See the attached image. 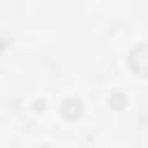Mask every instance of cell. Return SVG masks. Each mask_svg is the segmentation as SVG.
Here are the masks:
<instances>
[{
  "mask_svg": "<svg viewBox=\"0 0 148 148\" xmlns=\"http://www.w3.org/2000/svg\"><path fill=\"white\" fill-rule=\"evenodd\" d=\"M60 113H62V118H67V120H76V118H81V113H83V104H81V99H74V97L65 99V102L60 104Z\"/></svg>",
  "mask_w": 148,
  "mask_h": 148,
  "instance_id": "obj_2",
  "label": "cell"
},
{
  "mask_svg": "<svg viewBox=\"0 0 148 148\" xmlns=\"http://www.w3.org/2000/svg\"><path fill=\"white\" fill-rule=\"evenodd\" d=\"M127 65H130V69H132L134 74L148 76V44H136V46L130 51Z\"/></svg>",
  "mask_w": 148,
  "mask_h": 148,
  "instance_id": "obj_1",
  "label": "cell"
}]
</instances>
